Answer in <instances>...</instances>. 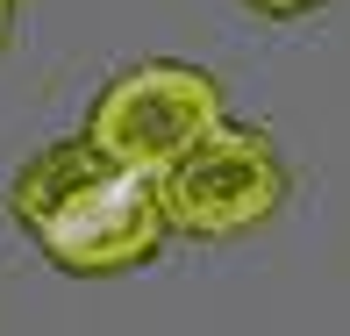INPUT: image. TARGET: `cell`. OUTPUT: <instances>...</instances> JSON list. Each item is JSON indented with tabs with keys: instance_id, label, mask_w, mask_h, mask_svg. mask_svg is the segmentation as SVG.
<instances>
[{
	"instance_id": "obj_4",
	"label": "cell",
	"mask_w": 350,
	"mask_h": 336,
	"mask_svg": "<svg viewBox=\"0 0 350 336\" xmlns=\"http://www.w3.org/2000/svg\"><path fill=\"white\" fill-rule=\"evenodd\" d=\"M258 14H272V22H293V14H308V8H322V0H250Z\"/></svg>"
},
{
	"instance_id": "obj_1",
	"label": "cell",
	"mask_w": 350,
	"mask_h": 336,
	"mask_svg": "<svg viewBox=\"0 0 350 336\" xmlns=\"http://www.w3.org/2000/svg\"><path fill=\"white\" fill-rule=\"evenodd\" d=\"M8 215L72 279H122V272L150 265L172 236L165 207H157V179L129 172L122 157H107L86 129L43 143L14 172Z\"/></svg>"
},
{
	"instance_id": "obj_3",
	"label": "cell",
	"mask_w": 350,
	"mask_h": 336,
	"mask_svg": "<svg viewBox=\"0 0 350 336\" xmlns=\"http://www.w3.org/2000/svg\"><path fill=\"white\" fill-rule=\"evenodd\" d=\"M229 115L221 107L215 72L200 65H172V57H143V65L115 72L86 107V136L100 143L107 157H122L129 172H165L193 151L215 122Z\"/></svg>"
},
{
	"instance_id": "obj_2",
	"label": "cell",
	"mask_w": 350,
	"mask_h": 336,
	"mask_svg": "<svg viewBox=\"0 0 350 336\" xmlns=\"http://www.w3.org/2000/svg\"><path fill=\"white\" fill-rule=\"evenodd\" d=\"M286 201V157L265 129L221 115L179 165L157 172V207H165L172 236H193V244H236L258 222H272Z\"/></svg>"
},
{
	"instance_id": "obj_5",
	"label": "cell",
	"mask_w": 350,
	"mask_h": 336,
	"mask_svg": "<svg viewBox=\"0 0 350 336\" xmlns=\"http://www.w3.org/2000/svg\"><path fill=\"white\" fill-rule=\"evenodd\" d=\"M8 36H14V0H0V51H8Z\"/></svg>"
}]
</instances>
